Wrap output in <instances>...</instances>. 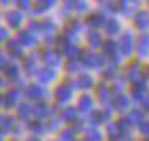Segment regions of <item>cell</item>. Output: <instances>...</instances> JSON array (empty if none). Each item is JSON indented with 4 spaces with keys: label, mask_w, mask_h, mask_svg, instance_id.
Returning <instances> with one entry per match:
<instances>
[{
    "label": "cell",
    "mask_w": 149,
    "mask_h": 141,
    "mask_svg": "<svg viewBox=\"0 0 149 141\" xmlns=\"http://www.w3.org/2000/svg\"><path fill=\"white\" fill-rule=\"evenodd\" d=\"M2 125H3V130H10L11 127H13V119L11 117H3V120H2Z\"/></svg>",
    "instance_id": "obj_33"
},
{
    "label": "cell",
    "mask_w": 149,
    "mask_h": 141,
    "mask_svg": "<svg viewBox=\"0 0 149 141\" xmlns=\"http://www.w3.org/2000/svg\"><path fill=\"white\" fill-rule=\"evenodd\" d=\"M19 38H21V42H23L24 45H32V43H36V38L31 35V32L29 31H23V32H19Z\"/></svg>",
    "instance_id": "obj_17"
},
{
    "label": "cell",
    "mask_w": 149,
    "mask_h": 141,
    "mask_svg": "<svg viewBox=\"0 0 149 141\" xmlns=\"http://www.w3.org/2000/svg\"><path fill=\"white\" fill-rule=\"evenodd\" d=\"M19 6H23V8H29V2H19Z\"/></svg>",
    "instance_id": "obj_38"
},
{
    "label": "cell",
    "mask_w": 149,
    "mask_h": 141,
    "mask_svg": "<svg viewBox=\"0 0 149 141\" xmlns=\"http://www.w3.org/2000/svg\"><path fill=\"white\" fill-rule=\"evenodd\" d=\"M48 3H52V2H37V3H34V8H36L37 11H42V10H47L50 6Z\"/></svg>",
    "instance_id": "obj_31"
},
{
    "label": "cell",
    "mask_w": 149,
    "mask_h": 141,
    "mask_svg": "<svg viewBox=\"0 0 149 141\" xmlns=\"http://www.w3.org/2000/svg\"><path fill=\"white\" fill-rule=\"evenodd\" d=\"M109 90H107V87H104V85H100V99L101 101H106L107 98H109Z\"/></svg>",
    "instance_id": "obj_28"
},
{
    "label": "cell",
    "mask_w": 149,
    "mask_h": 141,
    "mask_svg": "<svg viewBox=\"0 0 149 141\" xmlns=\"http://www.w3.org/2000/svg\"><path fill=\"white\" fill-rule=\"evenodd\" d=\"M144 104H146V109H149V99H146V103H144Z\"/></svg>",
    "instance_id": "obj_41"
},
{
    "label": "cell",
    "mask_w": 149,
    "mask_h": 141,
    "mask_svg": "<svg viewBox=\"0 0 149 141\" xmlns=\"http://www.w3.org/2000/svg\"><path fill=\"white\" fill-rule=\"evenodd\" d=\"M139 130L143 131L144 135H149V120H146V122H143L141 125H139Z\"/></svg>",
    "instance_id": "obj_35"
},
{
    "label": "cell",
    "mask_w": 149,
    "mask_h": 141,
    "mask_svg": "<svg viewBox=\"0 0 149 141\" xmlns=\"http://www.w3.org/2000/svg\"><path fill=\"white\" fill-rule=\"evenodd\" d=\"M18 112H19V115H23V117H27L29 114H32V107H31L29 104H21L19 109H18Z\"/></svg>",
    "instance_id": "obj_24"
},
{
    "label": "cell",
    "mask_w": 149,
    "mask_h": 141,
    "mask_svg": "<svg viewBox=\"0 0 149 141\" xmlns=\"http://www.w3.org/2000/svg\"><path fill=\"white\" fill-rule=\"evenodd\" d=\"M19 99V91L18 90H10L5 93V107H11Z\"/></svg>",
    "instance_id": "obj_4"
},
{
    "label": "cell",
    "mask_w": 149,
    "mask_h": 141,
    "mask_svg": "<svg viewBox=\"0 0 149 141\" xmlns=\"http://www.w3.org/2000/svg\"><path fill=\"white\" fill-rule=\"evenodd\" d=\"M75 115H77V111H75L74 107H64L61 112V117L64 119L66 122H72L75 120Z\"/></svg>",
    "instance_id": "obj_14"
},
{
    "label": "cell",
    "mask_w": 149,
    "mask_h": 141,
    "mask_svg": "<svg viewBox=\"0 0 149 141\" xmlns=\"http://www.w3.org/2000/svg\"><path fill=\"white\" fill-rule=\"evenodd\" d=\"M29 127L32 128V130H36L37 133H42V131H43V125L40 124V122H37V120H36V122H31Z\"/></svg>",
    "instance_id": "obj_30"
},
{
    "label": "cell",
    "mask_w": 149,
    "mask_h": 141,
    "mask_svg": "<svg viewBox=\"0 0 149 141\" xmlns=\"http://www.w3.org/2000/svg\"><path fill=\"white\" fill-rule=\"evenodd\" d=\"M148 141H149V140H148Z\"/></svg>",
    "instance_id": "obj_43"
},
{
    "label": "cell",
    "mask_w": 149,
    "mask_h": 141,
    "mask_svg": "<svg viewBox=\"0 0 149 141\" xmlns=\"http://www.w3.org/2000/svg\"><path fill=\"white\" fill-rule=\"evenodd\" d=\"M104 119H106V114L101 111H95L93 114H91V120L95 122V124H100V122H103Z\"/></svg>",
    "instance_id": "obj_23"
},
{
    "label": "cell",
    "mask_w": 149,
    "mask_h": 141,
    "mask_svg": "<svg viewBox=\"0 0 149 141\" xmlns=\"http://www.w3.org/2000/svg\"><path fill=\"white\" fill-rule=\"evenodd\" d=\"M103 22H104V18H103L101 15H91V16H88V18H87V24L90 26L93 31L100 27Z\"/></svg>",
    "instance_id": "obj_7"
},
{
    "label": "cell",
    "mask_w": 149,
    "mask_h": 141,
    "mask_svg": "<svg viewBox=\"0 0 149 141\" xmlns=\"http://www.w3.org/2000/svg\"><path fill=\"white\" fill-rule=\"evenodd\" d=\"M47 111H48V109H47V104H37V106H34L32 107V114L36 115V117H45L47 115Z\"/></svg>",
    "instance_id": "obj_18"
},
{
    "label": "cell",
    "mask_w": 149,
    "mask_h": 141,
    "mask_svg": "<svg viewBox=\"0 0 149 141\" xmlns=\"http://www.w3.org/2000/svg\"><path fill=\"white\" fill-rule=\"evenodd\" d=\"M88 140L90 141H101V135L96 130H90L88 131Z\"/></svg>",
    "instance_id": "obj_29"
},
{
    "label": "cell",
    "mask_w": 149,
    "mask_h": 141,
    "mask_svg": "<svg viewBox=\"0 0 149 141\" xmlns=\"http://www.w3.org/2000/svg\"><path fill=\"white\" fill-rule=\"evenodd\" d=\"M146 93V85L143 82H136V85L133 87V98L135 99H143Z\"/></svg>",
    "instance_id": "obj_10"
},
{
    "label": "cell",
    "mask_w": 149,
    "mask_h": 141,
    "mask_svg": "<svg viewBox=\"0 0 149 141\" xmlns=\"http://www.w3.org/2000/svg\"><path fill=\"white\" fill-rule=\"evenodd\" d=\"M135 22H136V26H138V27L144 29L146 26L149 24V15H148V13H144V11L138 13V15H136V18H135Z\"/></svg>",
    "instance_id": "obj_12"
},
{
    "label": "cell",
    "mask_w": 149,
    "mask_h": 141,
    "mask_svg": "<svg viewBox=\"0 0 149 141\" xmlns=\"http://www.w3.org/2000/svg\"><path fill=\"white\" fill-rule=\"evenodd\" d=\"M42 95H43V91H42V88H40L39 85H31V87H27V96H29V98L39 99V98H42Z\"/></svg>",
    "instance_id": "obj_13"
},
{
    "label": "cell",
    "mask_w": 149,
    "mask_h": 141,
    "mask_svg": "<svg viewBox=\"0 0 149 141\" xmlns=\"http://www.w3.org/2000/svg\"><path fill=\"white\" fill-rule=\"evenodd\" d=\"M141 119H143V114H141V111H132V114H130V117H128V122H141ZM143 124V122H141Z\"/></svg>",
    "instance_id": "obj_25"
},
{
    "label": "cell",
    "mask_w": 149,
    "mask_h": 141,
    "mask_svg": "<svg viewBox=\"0 0 149 141\" xmlns=\"http://www.w3.org/2000/svg\"><path fill=\"white\" fill-rule=\"evenodd\" d=\"M75 8H77L79 11H84V10H87V5H85L84 2H77L75 3Z\"/></svg>",
    "instance_id": "obj_36"
},
{
    "label": "cell",
    "mask_w": 149,
    "mask_h": 141,
    "mask_svg": "<svg viewBox=\"0 0 149 141\" xmlns=\"http://www.w3.org/2000/svg\"><path fill=\"white\" fill-rule=\"evenodd\" d=\"M21 19H23V16H21V13H18V11L7 13V21H8V24H10L11 27H18V26L21 24Z\"/></svg>",
    "instance_id": "obj_6"
},
{
    "label": "cell",
    "mask_w": 149,
    "mask_h": 141,
    "mask_svg": "<svg viewBox=\"0 0 149 141\" xmlns=\"http://www.w3.org/2000/svg\"><path fill=\"white\" fill-rule=\"evenodd\" d=\"M27 141H39V140H36V138H29Z\"/></svg>",
    "instance_id": "obj_42"
},
{
    "label": "cell",
    "mask_w": 149,
    "mask_h": 141,
    "mask_svg": "<svg viewBox=\"0 0 149 141\" xmlns=\"http://www.w3.org/2000/svg\"><path fill=\"white\" fill-rule=\"evenodd\" d=\"M120 48H122V53L125 54V56H128V54L132 53V50H133V37H132V34H125L122 37V40H120Z\"/></svg>",
    "instance_id": "obj_2"
},
{
    "label": "cell",
    "mask_w": 149,
    "mask_h": 141,
    "mask_svg": "<svg viewBox=\"0 0 149 141\" xmlns=\"http://www.w3.org/2000/svg\"><path fill=\"white\" fill-rule=\"evenodd\" d=\"M117 31H119V22H117L116 19H111V21L107 22V32H109V34H116Z\"/></svg>",
    "instance_id": "obj_26"
},
{
    "label": "cell",
    "mask_w": 149,
    "mask_h": 141,
    "mask_svg": "<svg viewBox=\"0 0 149 141\" xmlns=\"http://www.w3.org/2000/svg\"><path fill=\"white\" fill-rule=\"evenodd\" d=\"M61 140H63V141H72V140H74V133H72V130H66V131H63Z\"/></svg>",
    "instance_id": "obj_32"
},
{
    "label": "cell",
    "mask_w": 149,
    "mask_h": 141,
    "mask_svg": "<svg viewBox=\"0 0 149 141\" xmlns=\"http://www.w3.org/2000/svg\"><path fill=\"white\" fill-rule=\"evenodd\" d=\"M103 50H104V54H116L117 51V43L112 40L106 42V43L103 45Z\"/></svg>",
    "instance_id": "obj_20"
},
{
    "label": "cell",
    "mask_w": 149,
    "mask_h": 141,
    "mask_svg": "<svg viewBox=\"0 0 149 141\" xmlns=\"http://www.w3.org/2000/svg\"><path fill=\"white\" fill-rule=\"evenodd\" d=\"M2 38H3V40L7 38V29H2Z\"/></svg>",
    "instance_id": "obj_39"
},
{
    "label": "cell",
    "mask_w": 149,
    "mask_h": 141,
    "mask_svg": "<svg viewBox=\"0 0 149 141\" xmlns=\"http://www.w3.org/2000/svg\"><path fill=\"white\" fill-rule=\"evenodd\" d=\"M69 96H71V88L66 83H63V85H59L56 88V98L59 101H66V99H69Z\"/></svg>",
    "instance_id": "obj_5"
},
{
    "label": "cell",
    "mask_w": 149,
    "mask_h": 141,
    "mask_svg": "<svg viewBox=\"0 0 149 141\" xmlns=\"http://www.w3.org/2000/svg\"><path fill=\"white\" fill-rule=\"evenodd\" d=\"M82 63L85 64V66H88V67H98V66H101V58L98 56V54H93V53H82Z\"/></svg>",
    "instance_id": "obj_1"
},
{
    "label": "cell",
    "mask_w": 149,
    "mask_h": 141,
    "mask_svg": "<svg viewBox=\"0 0 149 141\" xmlns=\"http://www.w3.org/2000/svg\"><path fill=\"white\" fill-rule=\"evenodd\" d=\"M139 72H141L139 64L138 63H133L132 66H130V69H128V77L132 80H136V79H138V75H139ZM136 82H138V80H136Z\"/></svg>",
    "instance_id": "obj_16"
},
{
    "label": "cell",
    "mask_w": 149,
    "mask_h": 141,
    "mask_svg": "<svg viewBox=\"0 0 149 141\" xmlns=\"http://www.w3.org/2000/svg\"><path fill=\"white\" fill-rule=\"evenodd\" d=\"M136 50L139 51L141 54H146L149 51V35L143 34L138 37V40H136Z\"/></svg>",
    "instance_id": "obj_3"
},
{
    "label": "cell",
    "mask_w": 149,
    "mask_h": 141,
    "mask_svg": "<svg viewBox=\"0 0 149 141\" xmlns=\"http://www.w3.org/2000/svg\"><path fill=\"white\" fill-rule=\"evenodd\" d=\"M107 130H109V136L111 138H117V135H119V128H117V125H112V127H109Z\"/></svg>",
    "instance_id": "obj_34"
},
{
    "label": "cell",
    "mask_w": 149,
    "mask_h": 141,
    "mask_svg": "<svg viewBox=\"0 0 149 141\" xmlns=\"http://www.w3.org/2000/svg\"><path fill=\"white\" fill-rule=\"evenodd\" d=\"M68 69L69 70H77V64H75V63H69L68 64Z\"/></svg>",
    "instance_id": "obj_37"
},
{
    "label": "cell",
    "mask_w": 149,
    "mask_h": 141,
    "mask_svg": "<svg viewBox=\"0 0 149 141\" xmlns=\"http://www.w3.org/2000/svg\"><path fill=\"white\" fill-rule=\"evenodd\" d=\"M8 50H10V53L13 54V56H16V58L23 56L21 43H19V42H16V40H10V42H8Z\"/></svg>",
    "instance_id": "obj_9"
},
{
    "label": "cell",
    "mask_w": 149,
    "mask_h": 141,
    "mask_svg": "<svg viewBox=\"0 0 149 141\" xmlns=\"http://www.w3.org/2000/svg\"><path fill=\"white\" fill-rule=\"evenodd\" d=\"M144 75L149 77V67H146V69H144Z\"/></svg>",
    "instance_id": "obj_40"
},
{
    "label": "cell",
    "mask_w": 149,
    "mask_h": 141,
    "mask_svg": "<svg viewBox=\"0 0 149 141\" xmlns=\"http://www.w3.org/2000/svg\"><path fill=\"white\" fill-rule=\"evenodd\" d=\"M90 106H91V98H90V96H88V95L82 96L80 101H79V109H80V111H87Z\"/></svg>",
    "instance_id": "obj_22"
},
{
    "label": "cell",
    "mask_w": 149,
    "mask_h": 141,
    "mask_svg": "<svg viewBox=\"0 0 149 141\" xmlns=\"http://www.w3.org/2000/svg\"><path fill=\"white\" fill-rule=\"evenodd\" d=\"M114 106H116L117 109H125L127 106H128V99L122 95H117L116 99H114Z\"/></svg>",
    "instance_id": "obj_21"
},
{
    "label": "cell",
    "mask_w": 149,
    "mask_h": 141,
    "mask_svg": "<svg viewBox=\"0 0 149 141\" xmlns=\"http://www.w3.org/2000/svg\"><path fill=\"white\" fill-rule=\"evenodd\" d=\"M39 79L42 82H50V80L55 79V70L52 67H43V69L39 70Z\"/></svg>",
    "instance_id": "obj_8"
},
{
    "label": "cell",
    "mask_w": 149,
    "mask_h": 141,
    "mask_svg": "<svg viewBox=\"0 0 149 141\" xmlns=\"http://www.w3.org/2000/svg\"><path fill=\"white\" fill-rule=\"evenodd\" d=\"M18 72H19V69H18V66H15V64H7V66H5V74L8 75V79H16Z\"/></svg>",
    "instance_id": "obj_19"
},
{
    "label": "cell",
    "mask_w": 149,
    "mask_h": 141,
    "mask_svg": "<svg viewBox=\"0 0 149 141\" xmlns=\"http://www.w3.org/2000/svg\"><path fill=\"white\" fill-rule=\"evenodd\" d=\"M47 63L50 64V66H58L59 63H61V56H59V53H56V51H50V53H47Z\"/></svg>",
    "instance_id": "obj_15"
},
{
    "label": "cell",
    "mask_w": 149,
    "mask_h": 141,
    "mask_svg": "<svg viewBox=\"0 0 149 141\" xmlns=\"http://www.w3.org/2000/svg\"><path fill=\"white\" fill-rule=\"evenodd\" d=\"M77 82H79V85H80V87H85V88H88V87H91V85H93V82H91V79H90L88 75L80 77V79H79Z\"/></svg>",
    "instance_id": "obj_27"
},
{
    "label": "cell",
    "mask_w": 149,
    "mask_h": 141,
    "mask_svg": "<svg viewBox=\"0 0 149 141\" xmlns=\"http://www.w3.org/2000/svg\"><path fill=\"white\" fill-rule=\"evenodd\" d=\"M87 38H88V42H90L91 47H100V45H103L101 43V35H100L98 31H90L88 35H87Z\"/></svg>",
    "instance_id": "obj_11"
}]
</instances>
